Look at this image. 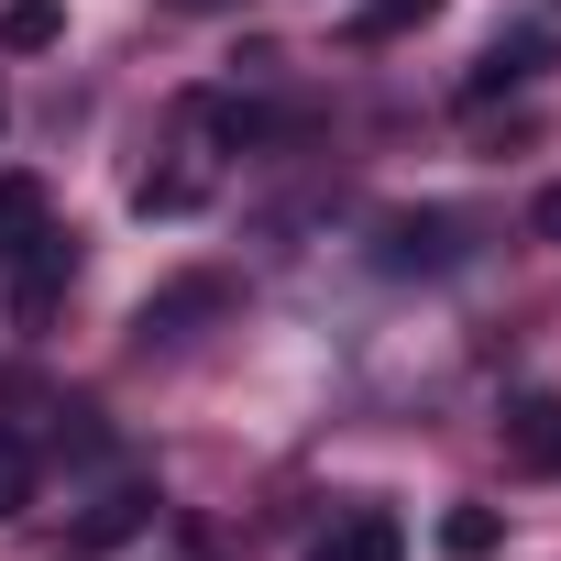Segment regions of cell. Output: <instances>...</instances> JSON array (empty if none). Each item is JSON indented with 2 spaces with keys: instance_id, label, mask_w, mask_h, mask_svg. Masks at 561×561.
<instances>
[{
  "instance_id": "cell-7",
  "label": "cell",
  "mask_w": 561,
  "mask_h": 561,
  "mask_svg": "<svg viewBox=\"0 0 561 561\" xmlns=\"http://www.w3.org/2000/svg\"><path fill=\"white\" fill-rule=\"evenodd\" d=\"M550 67V34H517V45H495L473 78H462V100H495V89H517V78H539Z\"/></svg>"
},
{
  "instance_id": "cell-4",
  "label": "cell",
  "mask_w": 561,
  "mask_h": 561,
  "mask_svg": "<svg viewBox=\"0 0 561 561\" xmlns=\"http://www.w3.org/2000/svg\"><path fill=\"white\" fill-rule=\"evenodd\" d=\"M133 528H154V484H111V495L67 528V550H122Z\"/></svg>"
},
{
  "instance_id": "cell-15",
  "label": "cell",
  "mask_w": 561,
  "mask_h": 561,
  "mask_svg": "<svg viewBox=\"0 0 561 561\" xmlns=\"http://www.w3.org/2000/svg\"><path fill=\"white\" fill-rule=\"evenodd\" d=\"M187 12H209V0H187Z\"/></svg>"
},
{
  "instance_id": "cell-9",
  "label": "cell",
  "mask_w": 561,
  "mask_h": 561,
  "mask_svg": "<svg viewBox=\"0 0 561 561\" xmlns=\"http://www.w3.org/2000/svg\"><path fill=\"white\" fill-rule=\"evenodd\" d=\"M45 231V176H0V264Z\"/></svg>"
},
{
  "instance_id": "cell-8",
  "label": "cell",
  "mask_w": 561,
  "mask_h": 561,
  "mask_svg": "<svg viewBox=\"0 0 561 561\" xmlns=\"http://www.w3.org/2000/svg\"><path fill=\"white\" fill-rule=\"evenodd\" d=\"M430 12H440V0H353L342 34H353V45H397V34H419Z\"/></svg>"
},
{
  "instance_id": "cell-10",
  "label": "cell",
  "mask_w": 561,
  "mask_h": 561,
  "mask_svg": "<svg viewBox=\"0 0 561 561\" xmlns=\"http://www.w3.org/2000/svg\"><path fill=\"white\" fill-rule=\"evenodd\" d=\"M67 34V12H56V0H12V12H0V45H12V56H45Z\"/></svg>"
},
{
  "instance_id": "cell-13",
  "label": "cell",
  "mask_w": 561,
  "mask_h": 561,
  "mask_svg": "<svg viewBox=\"0 0 561 561\" xmlns=\"http://www.w3.org/2000/svg\"><path fill=\"white\" fill-rule=\"evenodd\" d=\"M23 506H34V451L0 440V517H23Z\"/></svg>"
},
{
  "instance_id": "cell-6",
  "label": "cell",
  "mask_w": 561,
  "mask_h": 561,
  "mask_svg": "<svg viewBox=\"0 0 561 561\" xmlns=\"http://www.w3.org/2000/svg\"><path fill=\"white\" fill-rule=\"evenodd\" d=\"M309 561H408V528H397V517H342Z\"/></svg>"
},
{
  "instance_id": "cell-11",
  "label": "cell",
  "mask_w": 561,
  "mask_h": 561,
  "mask_svg": "<svg viewBox=\"0 0 561 561\" xmlns=\"http://www.w3.org/2000/svg\"><path fill=\"white\" fill-rule=\"evenodd\" d=\"M198 198H209V187H198L187 165H176V176H144V187H133V209H144V220H187Z\"/></svg>"
},
{
  "instance_id": "cell-12",
  "label": "cell",
  "mask_w": 561,
  "mask_h": 561,
  "mask_svg": "<svg viewBox=\"0 0 561 561\" xmlns=\"http://www.w3.org/2000/svg\"><path fill=\"white\" fill-rule=\"evenodd\" d=\"M440 550H451V561H484V550H495V517H484V506H451V517H440Z\"/></svg>"
},
{
  "instance_id": "cell-5",
  "label": "cell",
  "mask_w": 561,
  "mask_h": 561,
  "mask_svg": "<svg viewBox=\"0 0 561 561\" xmlns=\"http://www.w3.org/2000/svg\"><path fill=\"white\" fill-rule=\"evenodd\" d=\"M462 253V220L451 209H419V220H386V264L408 275V264H451Z\"/></svg>"
},
{
  "instance_id": "cell-2",
  "label": "cell",
  "mask_w": 561,
  "mask_h": 561,
  "mask_svg": "<svg viewBox=\"0 0 561 561\" xmlns=\"http://www.w3.org/2000/svg\"><path fill=\"white\" fill-rule=\"evenodd\" d=\"M495 440H506L517 473H561V397H517V408L495 419Z\"/></svg>"
},
{
  "instance_id": "cell-3",
  "label": "cell",
  "mask_w": 561,
  "mask_h": 561,
  "mask_svg": "<svg viewBox=\"0 0 561 561\" xmlns=\"http://www.w3.org/2000/svg\"><path fill=\"white\" fill-rule=\"evenodd\" d=\"M220 309H231V287H220V275H176L165 298H144V320H133V331H144V342H176L187 320H220Z\"/></svg>"
},
{
  "instance_id": "cell-1",
  "label": "cell",
  "mask_w": 561,
  "mask_h": 561,
  "mask_svg": "<svg viewBox=\"0 0 561 561\" xmlns=\"http://www.w3.org/2000/svg\"><path fill=\"white\" fill-rule=\"evenodd\" d=\"M78 287V242L67 231H34L12 253V320H56V298Z\"/></svg>"
},
{
  "instance_id": "cell-14",
  "label": "cell",
  "mask_w": 561,
  "mask_h": 561,
  "mask_svg": "<svg viewBox=\"0 0 561 561\" xmlns=\"http://www.w3.org/2000/svg\"><path fill=\"white\" fill-rule=\"evenodd\" d=\"M528 231H539V242H561V187H539V198H528Z\"/></svg>"
}]
</instances>
